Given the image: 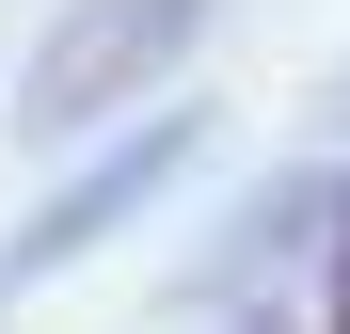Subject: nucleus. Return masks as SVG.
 <instances>
[{"label": "nucleus", "mask_w": 350, "mask_h": 334, "mask_svg": "<svg viewBox=\"0 0 350 334\" xmlns=\"http://www.w3.org/2000/svg\"><path fill=\"white\" fill-rule=\"evenodd\" d=\"M191 32H207V0H80V16L32 48V80H16V128H32V143H80L96 111H128V96H144V80H159Z\"/></svg>", "instance_id": "obj_1"}, {"label": "nucleus", "mask_w": 350, "mask_h": 334, "mask_svg": "<svg viewBox=\"0 0 350 334\" xmlns=\"http://www.w3.org/2000/svg\"><path fill=\"white\" fill-rule=\"evenodd\" d=\"M175 143H191V128H144V143H128V159H111V176H80V191H64V207H48V223H32V239H16V255H0V270H16V287H32V270H64V255H80V239H96V223H128V207H144V191H159V176H175Z\"/></svg>", "instance_id": "obj_2"}, {"label": "nucleus", "mask_w": 350, "mask_h": 334, "mask_svg": "<svg viewBox=\"0 0 350 334\" xmlns=\"http://www.w3.org/2000/svg\"><path fill=\"white\" fill-rule=\"evenodd\" d=\"M334 334H350V207H334Z\"/></svg>", "instance_id": "obj_3"}, {"label": "nucleus", "mask_w": 350, "mask_h": 334, "mask_svg": "<svg viewBox=\"0 0 350 334\" xmlns=\"http://www.w3.org/2000/svg\"><path fill=\"white\" fill-rule=\"evenodd\" d=\"M334 128H350V64H334Z\"/></svg>", "instance_id": "obj_4"}]
</instances>
